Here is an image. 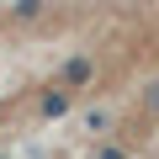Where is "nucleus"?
I'll list each match as a JSON object with an SVG mask.
<instances>
[]
</instances>
